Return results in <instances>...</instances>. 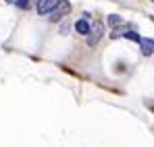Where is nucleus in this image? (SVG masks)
<instances>
[{
  "mask_svg": "<svg viewBox=\"0 0 154 147\" xmlns=\"http://www.w3.org/2000/svg\"><path fill=\"white\" fill-rule=\"evenodd\" d=\"M140 50L144 56H152L154 54V40L152 37H142L140 40Z\"/></svg>",
  "mask_w": 154,
  "mask_h": 147,
  "instance_id": "4",
  "label": "nucleus"
},
{
  "mask_svg": "<svg viewBox=\"0 0 154 147\" xmlns=\"http://www.w3.org/2000/svg\"><path fill=\"white\" fill-rule=\"evenodd\" d=\"M152 2H154V0H152Z\"/></svg>",
  "mask_w": 154,
  "mask_h": 147,
  "instance_id": "10",
  "label": "nucleus"
},
{
  "mask_svg": "<svg viewBox=\"0 0 154 147\" xmlns=\"http://www.w3.org/2000/svg\"><path fill=\"white\" fill-rule=\"evenodd\" d=\"M102 35H104V23H102V21H94V23H90V33L85 35L90 46H96V44L102 40Z\"/></svg>",
  "mask_w": 154,
  "mask_h": 147,
  "instance_id": "2",
  "label": "nucleus"
},
{
  "mask_svg": "<svg viewBox=\"0 0 154 147\" xmlns=\"http://www.w3.org/2000/svg\"><path fill=\"white\" fill-rule=\"evenodd\" d=\"M123 37H127L131 42H137V44H140V40H142V35H140L137 31H123Z\"/></svg>",
  "mask_w": 154,
  "mask_h": 147,
  "instance_id": "7",
  "label": "nucleus"
},
{
  "mask_svg": "<svg viewBox=\"0 0 154 147\" xmlns=\"http://www.w3.org/2000/svg\"><path fill=\"white\" fill-rule=\"evenodd\" d=\"M56 4H58V0H38L35 10H38V15H50Z\"/></svg>",
  "mask_w": 154,
  "mask_h": 147,
  "instance_id": "3",
  "label": "nucleus"
},
{
  "mask_svg": "<svg viewBox=\"0 0 154 147\" xmlns=\"http://www.w3.org/2000/svg\"><path fill=\"white\" fill-rule=\"evenodd\" d=\"M31 2H33V0H17L15 4H17L19 8H23V10H27V8H31Z\"/></svg>",
  "mask_w": 154,
  "mask_h": 147,
  "instance_id": "8",
  "label": "nucleus"
},
{
  "mask_svg": "<svg viewBox=\"0 0 154 147\" xmlns=\"http://www.w3.org/2000/svg\"><path fill=\"white\" fill-rule=\"evenodd\" d=\"M106 23H108V27H112V29H119L123 25V17L121 15H108Z\"/></svg>",
  "mask_w": 154,
  "mask_h": 147,
  "instance_id": "6",
  "label": "nucleus"
},
{
  "mask_svg": "<svg viewBox=\"0 0 154 147\" xmlns=\"http://www.w3.org/2000/svg\"><path fill=\"white\" fill-rule=\"evenodd\" d=\"M75 31L79 35H88L90 33V21H88V17H83V19H79L75 23Z\"/></svg>",
  "mask_w": 154,
  "mask_h": 147,
  "instance_id": "5",
  "label": "nucleus"
},
{
  "mask_svg": "<svg viewBox=\"0 0 154 147\" xmlns=\"http://www.w3.org/2000/svg\"><path fill=\"white\" fill-rule=\"evenodd\" d=\"M69 13H71V2H69V0H58V4L54 6V10L48 15V19H50L52 23H56V21L65 19Z\"/></svg>",
  "mask_w": 154,
  "mask_h": 147,
  "instance_id": "1",
  "label": "nucleus"
},
{
  "mask_svg": "<svg viewBox=\"0 0 154 147\" xmlns=\"http://www.w3.org/2000/svg\"><path fill=\"white\" fill-rule=\"evenodd\" d=\"M6 2H11V4H15V2H17V0H6Z\"/></svg>",
  "mask_w": 154,
  "mask_h": 147,
  "instance_id": "9",
  "label": "nucleus"
}]
</instances>
